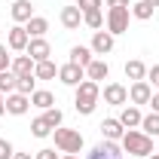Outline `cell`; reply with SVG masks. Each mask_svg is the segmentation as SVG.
Instances as JSON below:
<instances>
[{
  "mask_svg": "<svg viewBox=\"0 0 159 159\" xmlns=\"http://www.w3.org/2000/svg\"><path fill=\"white\" fill-rule=\"evenodd\" d=\"M98 98H101V83H95V80H83L77 89H74V107H77V113H83V116L95 113Z\"/></svg>",
  "mask_w": 159,
  "mask_h": 159,
  "instance_id": "cell-1",
  "label": "cell"
},
{
  "mask_svg": "<svg viewBox=\"0 0 159 159\" xmlns=\"http://www.w3.org/2000/svg\"><path fill=\"white\" fill-rule=\"evenodd\" d=\"M119 147H122V153H132V156L147 159L153 153V138L144 135L141 129H125V135L119 138Z\"/></svg>",
  "mask_w": 159,
  "mask_h": 159,
  "instance_id": "cell-2",
  "label": "cell"
},
{
  "mask_svg": "<svg viewBox=\"0 0 159 159\" xmlns=\"http://www.w3.org/2000/svg\"><path fill=\"white\" fill-rule=\"evenodd\" d=\"M52 138H55V147H58L61 153H80V150H83V144H86L77 129H64V125L52 129Z\"/></svg>",
  "mask_w": 159,
  "mask_h": 159,
  "instance_id": "cell-3",
  "label": "cell"
},
{
  "mask_svg": "<svg viewBox=\"0 0 159 159\" xmlns=\"http://www.w3.org/2000/svg\"><path fill=\"white\" fill-rule=\"evenodd\" d=\"M129 19H132V9L129 6H107V31L116 37V34H125L129 31Z\"/></svg>",
  "mask_w": 159,
  "mask_h": 159,
  "instance_id": "cell-4",
  "label": "cell"
},
{
  "mask_svg": "<svg viewBox=\"0 0 159 159\" xmlns=\"http://www.w3.org/2000/svg\"><path fill=\"white\" fill-rule=\"evenodd\" d=\"M86 159H122V147H119V141H98Z\"/></svg>",
  "mask_w": 159,
  "mask_h": 159,
  "instance_id": "cell-5",
  "label": "cell"
},
{
  "mask_svg": "<svg viewBox=\"0 0 159 159\" xmlns=\"http://www.w3.org/2000/svg\"><path fill=\"white\" fill-rule=\"evenodd\" d=\"M101 95H104V104H110V107H125L129 104V89L122 83H107Z\"/></svg>",
  "mask_w": 159,
  "mask_h": 159,
  "instance_id": "cell-6",
  "label": "cell"
},
{
  "mask_svg": "<svg viewBox=\"0 0 159 159\" xmlns=\"http://www.w3.org/2000/svg\"><path fill=\"white\" fill-rule=\"evenodd\" d=\"M58 80L64 83V86H70V89H77L80 83L86 80V70H83L80 64H74V61H67V64H61V67H58Z\"/></svg>",
  "mask_w": 159,
  "mask_h": 159,
  "instance_id": "cell-7",
  "label": "cell"
},
{
  "mask_svg": "<svg viewBox=\"0 0 159 159\" xmlns=\"http://www.w3.org/2000/svg\"><path fill=\"white\" fill-rule=\"evenodd\" d=\"M150 98H153V86H150L147 80H138V83H132V86H129V101H132L135 107L150 104Z\"/></svg>",
  "mask_w": 159,
  "mask_h": 159,
  "instance_id": "cell-8",
  "label": "cell"
},
{
  "mask_svg": "<svg viewBox=\"0 0 159 159\" xmlns=\"http://www.w3.org/2000/svg\"><path fill=\"white\" fill-rule=\"evenodd\" d=\"M28 43H31V34L25 31V25H12L9 34H6V46H9L12 52H25Z\"/></svg>",
  "mask_w": 159,
  "mask_h": 159,
  "instance_id": "cell-9",
  "label": "cell"
},
{
  "mask_svg": "<svg viewBox=\"0 0 159 159\" xmlns=\"http://www.w3.org/2000/svg\"><path fill=\"white\" fill-rule=\"evenodd\" d=\"M25 55H31L34 64H37V61H46L49 55H52V46H49V40H46V37H31L28 49H25Z\"/></svg>",
  "mask_w": 159,
  "mask_h": 159,
  "instance_id": "cell-10",
  "label": "cell"
},
{
  "mask_svg": "<svg viewBox=\"0 0 159 159\" xmlns=\"http://www.w3.org/2000/svg\"><path fill=\"white\" fill-rule=\"evenodd\" d=\"M113 43H116V37H113L110 31H95L89 49H92L95 55H107V52H113Z\"/></svg>",
  "mask_w": 159,
  "mask_h": 159,
  "instance_id": "cell-11",
  "label": "cell"
},
{
  "mask_svg": "<svg viewBox=\"0 0 159 159\" xmlns=\"http://www.w3.org/2000/svg\"><path fill=\"white\" fill-rule=\"evenodd\" d=\"M28 110H31V98H28V95H21V92H9V95H6V113L25 116Z\"/></svg>",
  "mask_w": 159,
  "mask_h": 159,
  "instance_id": "cell-12",
  "label": "cell"
},
{
  "mask_svg": "<svg viewBox=\"0 0 159 159\" xmlns=\"http://www.w3.org/2000/svg\"><path fill=\"white\" fill-rule=\"evenodd\" d=\"M9 16L16 25H28V21L34 19V3L31 0H16L12 6H9Z\"/></svg>",
  "mask_w": 159,
  "mask_h": 159,
  "instance_id": "cell-13",
  "label": "cell"
},
{
  "mask_svg": "<svg viewBox=\"0 0 159 159\" xmlns=\"http://www.w3.org/2000/svg\"><path fill=\"white\" fill-rule=\"evenodd\" d=\"M119 122L125 125V129H141V119H144V113H141V107H135V104H125L122 110H119Z\"/></svg>",
  "mask_w": 159,
  "mask_h": 159,
  "instance_id": "cell-14",
  "label": "cell"
},
{
  "mask_svg": "<svg viewBox=\"0 0 159 159\" xmlns=\"http://www.w3.org/2000/svg\"><path fill=\"white\" fill-rule=\"evenodd\" d=\"M61 25H64V31H77L80 25H83V12L77 9V3L74 6H61Z\"/></svg>",
  "mask_w": 159,
  "mask_h": 159,
  "instance_id": "cell-15",
  "label": "cell"
},
{
  "mask_svg": "<svg viewBox=\"0 0 159 159\" xmlns=\"http://www.w3.org/2000/svg\"><path fill=\"white\" fill-rule=\"evenodd\" d=\"M98 129H101V135H104V141H119L122 135H125V125H122L119 119H113V116H110V119H104Z\"/></svg>",
  "mask_w": 159,
  "mask_h": 159,
  "instance_id": "cell-16",
  "label": "cell"
},
{
  "mask_svg": "<svg viewBox=\"0 0 159 159\" xmlns=\"http://www.w3.org/2000/svg\"><path fill=\"white\" fill-rule=\"evenodd\" d=\"M110 77V64L104 58H92V64L86 67V80H95V83H101V80Z\"/></svg>",
  "mask_w": 159,
  "mask_h": 159,
  "instance_id": "cell-17",
  "label": "cell"
},
{
  "mask_svg": "<svg viewBox=\"0 0 159 159\" xmlns=\"http://www.w3.org/2000/svg\"><path fill=\"white\" fill-rule=\"evenodd\" d=\"M9 70H12L16 77H31V74H34V58H31V55H16L12 64H9Z\"/></svg>",
  "mask_w": 159,
  "mask_h": 159,
  "instance_id": "cell-18",
  "label": "cell"
},
{
  "mask_svg": "<svg viewBox=\"0 0 159 159\" xmlns=\"http://www.w3.org/2000/svg\"><path fill=\"white\" fill-rule=\"evenodd\" d=\"M92 58H95V52H92L89 46H74V49H70V61H74V64H80L83 70L92 64Z\"/></svg>",
  "mask_w": 159,
  "mask_h": 159,
  "instance_id": "cell-19",
  "label": "cell"
},
{
  "mask_svg": "<svg viewBox=\"0 0 159 159\" xmlns=\"http://www.w3.org/2000/svg\"><path fill=\"white\" fill-rule=\"evenodd\" d=\"M125 77L132 80V83H138V80H147V64H144L141 58L125 61Z\"/></svg>",
  "mask_w": 159,
  "mask_h": 159,
  "instance_id": "cell-20",
  "label": "cell"
},
{
  "mask_svg": "<svg viewBox=\"0 0 159 159\" xmlns=\"http://www.w3.org/2000/svg\"><path fill=\"white\" fill-rule=\"evenodd\" d=\"M34 77H37V80H52V77H58V67H55V61H52V58L37 61V64H34Z\"/></svg>",
  "mask_w": 159,
  "mask_h": 159,
  "instance_id": "cell-21",
  "label": "cell"
},
{
  "mask_svg": "<svg viewBox=\"0 0 159 159\" xmlns=\"http://www.w3.org/2000/svg\"><path fill=\"white\" fill-rule=\"evenodd\" d=\"M31 107L49 110V107H55V95H52V92H46V89H37V92L31 95Z\"/></svg>",
  "mask_w": 159,
  "mask_h": 159,
  "instance_id": "cell-22",
  "label": "cell"
},
{
  "mask_svg": "<svg viewBox=\"0 0 159 159\" xmlns=\"http://www.w3.org/2000/svg\"><path fill=\"white\" fill-rule=\"evenodd\" d=\"M25 31H28L31 37H46V31H49V19H43V16H34V19L25 25Z\"/></svg>",
  "mask_w": 159,
  "mask_h": 159,
  "instance_id": "cell-23",
  "label": "cell"
},
{
  "mask_svg": "<svg viewBox=\"0 0 159 159\" xmlns=\"http://www.w3.org/2000/svg\"><path fill=\"white\" fill-rule=\"evenodd\" d=\"M129 9H132V19H138V21H150V19H153V6H150V3H144V0L132 3Z\"/></svg>",
  "mask_w": 159,
  "mask_h": 159,
  "instance_id": "cell-24",
  "label": "cell"
},
{
  "mask_svg": "<svg viewBox=\"0 0 159 159\" xmlns=\"http://www.w3.org/2000/svg\"><path fill=\"white\" fill-rule=\"evenodd\" d=\"M141 132L150 135V138H159V113H147L141 119Z\"/></svg>",
  "mask_w": 159,
  "mask_h": 159,
  "instance_id": "cell-25",
  "label": "cell"
},
{
  "mask_svg": "<svg viewBox=\"0 0 159 159\" xmlns=\"http://www.w3.org/2000/svg\"><path fill=\"white\" fill-rule=\"evenodd\" d=\"M16 92H21V95L31 98V95L37 92V77H34V74H31V77H19L16 80Z\"/></svg>",
  "mask_w": 159,
  "mask_h": 159,
  "instance_id": "cell-26",
  "label": "cell"
},
{
  "mask_svg": "<svg viewBox=\"0 0 159 159\" xmlns=\"http://www.w3.org/2000/svg\"><path fill=\"white\" fill-rule=\"evenodd\" d=\"M83 25H86V28H92V31H101V28H104V12H101V9L83 12Z\"/></svg>",
  "mask_w": 159,
  "mask_h": 159,
  "instance_id": "cell-27",
  "label": "cell"
},
{
  "mask_svg": "<svg viewBox=\"0 0 159 159\" xmlns=\"http://www.w3.org/2000/svg\"><path fill=\"white\" fill-rule=\"evenodd\" d=\"M16 74L12 70H0V95H9V92H16Z\"/></svg>",
  "mask_w": 159,
  "mask_h": 159,
  "instance_id": "cell-28",
  "label": "cell"
},
{
  "mask_svg": "<svg viewBox=\"0 0 159 159\" xmlns=\"http://www.w3.org/2000/svg\"><path fill=\"white\" fill-rule=\"evenodd\" d=\"M31 135H34V138H49V135H52V125H49L43 116H37L34 122H31Z\"/></svg>",
  "mask_w": 159,
  "mask_h": 159,
  "instance_id": "cell-29",
  "label": "cell"
},
{
  "mask_svg": "<svg viewBox=\"0 0 159 159\" xmlns=\"http://www.w3.org/2000/svg\"><path fill=\"white\" fill-rule=\"evenodd\" d=\"M43 119H46L52 129H58L61 122H64V113H61L58 107H49V110H43Z\"/></svg>",
  "mask_w": 159,
  "mask_h": 159,
  "instance_id": "cell-30",
  "label": "cell"
},
{
  "mask_svg": "<svg viewBox=\"0 0 159 159\" xmlns=\"http://www.w3.org/2000/svg\"><path fill=\"white\" fill-rule=\"evenodd\" d=\"M104 0H77V9L80 12H92V9H101Z\"/></svg>",
  "mask_w": 159,
  "mask_h": 159,
  "instance_id": "cell-31",
  "label": "cell"
},
{
  "mask_svg": "<svg viewBox=\"0 0 159 159\" xmlns=\"http://www.w3.org/2000/svg\"><path fill=\"white\" fill-rule=\"evenodd\" d=\"M9 64H12L9 46H6V43H0V70H9Z\"/></svg>",
  "mask_w": 159,
  "mask_h": 159,
  "instance_id": "cell-32",
  "label": "cell"
},
{
  "mask_svg": "<svg viewBox=\"0 0 159 159\" xmlns=\"http://www.w3.org/2000/svg\"><path fill=\"white\" fill-rule=\"evenodd\" d=\"M16 156V150H12V144L6 138H0V159H12Z\"/></svg>",
  "mask_w": 159,
  "mask_h": 159,
  "instance_id": "cell-33",
  "label": "cell"
},
{
  "mask_svg": "<svg viewBox=\"0 0 159 159\" xmlns=\"http://www.w3.org/2000/svg\"><path fill=\"white\" fill-rule=\"evenodd\" d=\"M34 159H61V156L52 150V147H43V150H37V153H34Z\"/></svg>",
  "mask_w": 159,
  "mask_h": 159,
  "instance_id": "cell-34",
  "label": "cell"
},
{
  "mask_svg": "<svg viewBox=\"0 0 159 159\" xmlns=\"http://www.w3.org/2000/svg\"><path fill=\"white\" fill-rule=\"evenodd\" d=\"M153 80V86H159V64H153V67H147V83Z\"/></svg>",
  "mask_w": 159,
  "mask_h": 159,
  "instance_id": "cell-35",
  "label": "cell"
},
{
  "mask_svg": "<svg viewBox=\"0 0 159 159\" xmlns=\"http://www.w3.org/2000/svg\"><path fill=\"white\" fill-rule=\"evenodd\" d=\"M104 6H132V0H104Z\"/></svg>",
  "mask_w": 159,
  "mask_h": 159,
  "instance_id": "cell-36",
  "label": "cell"
},
{
  "mask_svg": "<svg viewBox=\"0 0 159 159\" xmlns=\"http://www.w3.org/2000/svg\"><path fill=\"white\" fill-rule=\"evenodd\" d=\"M150 107H153V113H159V92H153V98H150Z\"/></svg>",
  "mask_w": 159,
  "mask_h": 159,
  "instance_id": "cell-37",
  "label": "cell"
},
{
  "mask_svg": "<svg viewBox=\"0 0 159 159\" xmlns=\"http://www.w3.org/2000/svg\"><path fill=\"white\" fill-rule=\"evenodd\" d=\"M3 113H6V98L0 95V116H3Z\"/></svg>",
  "mask_w": 159,
  "mask_h": 159,
  "instance_id": "cell-38",
  "label": "cell"
},
{
  "mask_svg": "<svg viewBox=\"0 0 159 159\" xmlns=\"http://www.w3.org/2000/svg\"><path fill=\"white\" fill-rule=\"evenodd\" d=\"M12 159H34V156H31V153H16Z\"/></svg>",
  "mask_w": 159,
  "mask_h": 159,
  "instance_id": "cell-39",
  "label": "cell"
},
{
  "mask_svg": "<svg viewBox=\"0 0 159 159\" xmlns=\"http://www.w3.org/2000/svg\"><path fill=\"white\" fill-rule=\"evenodd\" d=\"M61 159H80V156H77V153H64Z\"/></svg>",
  "mask_w": 159,
  "mask_h": 159,
  "instance_id": "cell-40",
  "label": "cell"
},
{
  "mask_svg": "<svg viewBox=\"0 0 159 159\" xmlns=\"http://www.w3.org/2000/svg\"><path fill=\"white\" fill-rule=\"evenodd\" d=\"M144 3H150V6H153V9H156V6H159V0H144Z\"/></svg>",
  "mask_w": 159,
  "mask_h": 159,
  "instance_id": "cell-41",
  "label": "cell"
},
{
  "mask_svg": "<svg viewBox=\"0 0 159 159\" xmlns=\"http://www.w3.org/2000/svg\"><path fill=\"white\" fill-rule=\"evenodd\" d=\"M147 159H159V153H150V156H147Z\"/></svg>",
  "mask_w": 159,
  "mask_h": 159,
  "instance_id": "cell-42",
  "label": "cell"
}]
</instances>
